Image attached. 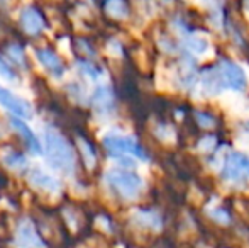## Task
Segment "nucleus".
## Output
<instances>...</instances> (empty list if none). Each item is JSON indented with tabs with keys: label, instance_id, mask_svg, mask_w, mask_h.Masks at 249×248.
Wrapping results in <instances>:
<instances>
[{
	"label": "nucleus",
	"instance_id": "f257e3e1",
	"mask_svg": "<svg viewBox=\"0 0 249 248\" xmlns=\"http://www.w3.org/2000/svg\"><path fill=\"white\" fill-rule=\"evenodd\" d=\"M44 143H46V158L53 169L59 170L63 173L75 172V152H73L71 145L59 133H56L54 129H46Z\"/></svg>",
	"mask_w": 249,
	"mask_h": 248
},
{
	"label": "nucleus",
	"instance_id": "f03ea898",
	"mask_svg": "<svg viewBox=\"0 0 249 248\" xmlns=\"http://www.w3.org/2000/svg\"><path fill=\"white\" fill-rule=\"evenodd\" d=\"M105 180H107L108 187L119 194L125 201H132L136 199L142 191V179L134 172H129L124 169H112L105 173Z\"/></svg>",
	"mask_w": 249,
	"mask_h": 248
},
{
	"label": "nucleus",
	"instance_id": "7ed1b4c3",
	"mask_svg": "<svg viewBox=\"0 0 249 248\" xmlns=\"http://www.w3.org/2000/svg\"><path fill=\"white\" fill-rule=\"evenodd\" d=\"M220 175L224 180L232 184H246L249 180V155L241 152H231L222 160Z\"/></svg>",
	"mask_w": 249,
	"mask_h": 248
},
{
	"label": "nucleus",
	"instance_id": "20e7f679",
	"mask_svg": "<svg viewBox=\"0 0 249 248\" xmlns=\"http://www.w3.org/2000/svg\"><path fill=\"white\" fill-rule=\"evenodd\" d=\"M104 146L108 150L110 155L121 156V158L124 155H134L141 160H148V153L144 152V148L129 136L108 134L104 138Z\"/></svg>",
	"mask_w": 249,
	"mask_h": 248
},
{
	"label": "nucleus",
	"instance_id": "39448f33",
	"mask_svg": "<svg viewBox=\"0 0 249 248\" xmlns=\"http://www.w3.org/2000/svg\"><path fill=\"white\" fill-rule=\"evenodd\" d=\"M219 73L220 78H222L224 87L231 90H236V92H244L248 87V76L244 73V70L241 68L237 63L231 60H222L219 63Z\"/></svg>",
	"mask_w": 249,
	"mask_h": 248
},
{
	"label": "nucleus",
	"instance_id": "423d86ee",
	"mask_svg": "<svg viewBox=\"0 0 249 248\" xmlns=\"http://www.w3.org/2000/svg\"><path fill=\"white\" fill-rule=\"evenodd\" d=\"M177 80L181 85V89L190 90L195 83L198 82V70L195 65V60L190 55H183V57L178 60L177 65Z\"/></svg>",
	"mask_w": 249,
	"mask_h": 248
},
{
	"label": "nucleus",
	"instance_id": "0eeeda50",
	"mask_svg": "<svg viewBox=\"0 0 249 248\" xmlns=\"http://www.w3.org/2000/svg\"><path fill=\"white\" fill-rule=\"evenodd\" d=\"M0 104L19 117H33V107H31V104L27 100L20 99V97H17L16 94H12L10 90H7L2 85H0Z\"/></svg>",
	"mask_w": 249,
	"mask_h": 248
},
{
	"label": "nucleus",
	"instance_id": "6e6552de",
	"mask_svg": "<svg viewBox=\"0 0 249 248\" xmlns=\"http://www.w3.org/2000/svg\"><path fill=\"white\" fill-rule=\"evenodd\" d=\"M198 82L202 87V92L205 95H219L224 89L222 78L217 66H207L205 70H202L198 75Z\"/></svg>",
	"mask_w": 249,
	"mask_h": 248
},
{
	"label": "nucleus",
	"instance_id": "1a4fd4ad",
	"mask_svg": "<svg viewBox=\"0 0 249 248\" xmlns=\"http://www.w3.org/2000/svg\"><path fill=\"white\" fill-rule=\"evenodd\" d=\"M16 240L19 243V247L24 248H41L43 247V240L39 238L36 228L33 226V223L29 219H22L17 225L16 231Z\"/></svg>",
	"mask_w": 249,
	"mask_h": 248
},
{
	"label": "nucleus",
	"instance_id": "9d476101",
	"mask_svg": "<svg viewBox=\"0 0 249 248\" xmlns=\"http://www.w3.org/2000/svg\"><path fill=\"white\" fill-rule=\"evenodd\" d=\"M20 26H22V29L26 31L27 34L36 36V34H39L41 31L46 27V22H44L43 14H41L36 7L31 5V7H26V9L22 10V14H20Z\"/></svg>",
	"mask_w": 249,
	"mask_h": 248
},
{
	"label": "nucleus",
	"instance_id": "9b49d317",
	"mask_svg": "<svg viewBox=\"0 0 249 248\" xmlns=\"http://www.w3.org/2000/svg\"><path fill=\"white\" fill-rule=\"evenodd\" d=\"M36 55H37V60L43 63L44 68L50 70L53 75H56V76L63 75V72H65V65H63L61 58H59L54 51L50 50V48H41V50L36 51Z\"/></svg>",
	"mask_w": 249,
	"mask_h": 248
},
{
	"label": "nucleus",
	"instance_id": "f8f14e48",
	"mask_svg": "<svg viewBox=\"0 0 249 248\" xmlns=\"http://www.w3.org/2000/svg\"><path fill=\"white\" fill-rule=\"evenodd\" d=\"M10 124H12V128L16 129L19 134H22V138H24V141H26L27 148H29L31 152L34 153V155H39V153H41V143H39V139L34 136V133L29 129V126L24 123V121L16 119V116L10 117Z\"/></svg>",
	"mask_w": 249,
	"mask_h": 248
},
{
	"label": "nucleus",
	"instance_id": "ddd939ff",
	"mask_svg": "<svg viewBox=\"0 0 249 248\" xmlns=\"http://www.w3.org/2000/svg\"><path fill=\"white\" fill-rule=\"evenodd\" d=\"M93 106L99 113H110L114 109V94L108 87H99L93 94Z\"/></svg>",
	"mask_w": 249,
	"mask_h": 248
},
{
	"label": "nucleus",
	"instance_id": "4468645a",
	"mask_svg": "<svg viewBox=\"0 0 249 248\" xmlns=\"http://www.w3.org/2000/svg\"><path fill=\"white\" fill-rule=\"evenodd\" d=\"M29 180L34 184L36 187H41V189H48V191H56L59 187V182L56 179H53L48 173L41 172L39 169H34L29 175Z\"/></svg>",
	"mask_w": 249,
	"mask_h": 248
},
{
	"label": "nucleus",
	"instance_id": "2eb2a0df",
	"mask_svg": "<svg viewBox=\"0 0 249 248\" xmlns=\"http://www.w3.org/2000/svg\"><path fill=\"white\" fill-rule=\"evenodd\" d=\"M185 46H187L188 51H192V53H195V55H202L209 50L207 39H203V38H200V36H187L185 38Z\"/></svg>",
	"mask_w": 249,
	"mask_h": 248
},
{
	"label": "nucleus",
	"instance_id": "dca6fc26",
	"mask_svg": "<svg viewBox=\"0 0 249 248\" xmlns=\"http://www.w3.org/2000/svg\"><path fill=\"white\" fill-rule=\"evenodd\" d=\"M138 221L142 223L144 226H148V228H160L161 226V218L158 212L154 211H139L138 212Z\"/></svg>",
	"mask_w": 249,
	"mask_h": 248
},
{
	"label": "nucleus",
	"instance_id": "f3484780",
	"mask_svg": "<svg viewBox=\"0 0 249 248\" xmlns=\"http://www.w3.org/2000/svg\"><path fill=\"white\" fill-rule=\"evenodd\" d=\"M7 55H9V58L16 63V65H19V66L26 65V55H24V50L19 44H16V43L10 44V46L7 48Z\"/></svg>",
	"mask_w": 249,
	"mask_h": 248
},
{
	"label": "nucleus",
	"instance_id": "a211bd4d",
	"mask_svg": "<svg viewBox=\"0 0 249 248\" xmlns=\"http://www.w3.org/2000/svg\"><path fill=\"white\" fill-rule=\"evenodd\" d=\"M105 9L114 17H125L129 14V7L124 2H108L105 3Z\"/></svg>",
	"mask_w": 249,
	"mask_h": 248
},
{
	"label": "nucleus",
	"instance_id": "6ab92c4d",
	"mask_svg": "<svg viewBox=\"0 0 249 248\" xmlns=\"http://www.w3.org/2000/svg\"><path fill=\"white\" fill-rule=\"evenodd\" d=\"M5 163L10 167V169H24L27 162H26V158H24V155L12 152L10 155L5 156Z\"/></svg>",
	"mask_w": 249,
	"mask_h": 248
},
{
	"label": "nucleus",
	"instance_id": "aec40b11",
	"mask_svg": "<svg viewBox=\"0 0 249 248\" xmlns=\"http://www.w3.org/2000/svg\"><path fill=\"white\" fill-rule=\"evenodd\" d=\"M80 143H82V152H83V155H85V160L89 162V165L92 167L93 163H95V160H97L95 150H93V146L90 145L87 139H80Z\"/></svg>",
	"mask_w": 249,
	"mask_h": 248
},
{
	"label": "nucleus",
	"instance_id": "412c9836",
	"mask_svg": "<svg viewBox=\"0 0 249 248\" xmlns=\"http://www.w3.org/2000/svg\"><path fill=\"white\" fill-rule=\"evenodd\" d=\"M195 117H197L200 126H203V128H212V126L215 124L213 123V117L207 113H202V111H195Z\"/></svg>",
	"mask_w": 249,
	"mask_h": 248
},
{
	"label": "nucleus",
	"instance_id": "4be33fe9",
	"mask_svg": "<svg viewBox=\"0 0 249 248\" xmlns=\"http://www.w3.org/2000/svg\"><path fill=\"white\" fill-rule=\"evenodd\" d=\"M213 145H215V138L213 136H205L198 141V148L203 152H213Z\"/></svg>",
	"mask_w": 249,
	"mask_h": 248
},
{
	"label": "nucleus",
	"instance_id": "5701e85b",
	"mask_svg": "<svg viewBox=\"0 0 249 248\" xmlns=\"http://www.w3.org/2000/svg\"><path fill=\"white\" fill-rule=\"evenodd\" d=\"M0 75L5 76V78H9V80L16 78V73L12 72V68H10V66L7 65V63H3L2 58H0Z\"/></svg>",
	"mask_w": 249,
	"mask_h": 248
},
{
	"label": "nucleus",
	"instance_id": "b1692460",
	"mask_svg": "<svg viewBox=\"0 0 249 248\" xmlns=\"http://www.w3.org/2000/svg\"><path fill=\"white\" fill-rule=\"evenodd\" d=\"M212 218L220 223H229V212H226L224 209H217V211L212 212Z\"/></svg>",
	"mask_w": 249,
	"mask_h": 248
},
{
	"label": "nucleus",
	"instance_id": "393cba45",
	"mask_svg": "<svg viewBox=\"0 0 249 248\" xmlns=\"http://www.w3.org/2000/svg\"><path fill=\"white\" fill-rule=\"evenodd\" d=\"M82 66H85V73H89L92 78H97V76L100 75V70L99 68H95V66L92 65V63H89V61H83L82 63Z\"/></svg>",
	"mask_w": 249,
	"mask_h": 248
},
{
	"label": "nucleus",
	"instance_id": "a878e982",
	"mask_svg": "<svg viewBox=\"0 0 249 248\" xmlns=\"http://www.w3.org/2000/svg\"><path fill=\"white\" fill-rule=\"evenodd\" d=\"M241 131H243L244 134H246L248 138H249V121H246V123H244L243 126H241Z\"/></svg>",
	"mask_w": 249,
	"mask_h": 248
},
{
	"label": "nucleus",
	"instance_id": "bb28decb",
	"mask_svg": "<svg viewBox=\"0 0 249 248\" xmlns=\"http://www.w3.org/2000/svg\"><path fill=\"white\" fill-rule=\"evenodd\" d=\"M246 9H248V10H249V2H248V3H246Z\"/></svg>",
	"mask_w": 249,
	"mask_h": 248
}]
</instances>
